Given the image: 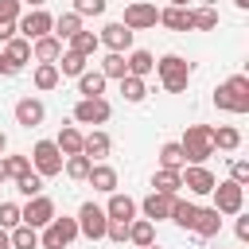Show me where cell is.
I'll return each instance as SVG.
<instances>
[{"label": "cell", "instance_id": "cell-1", "mask_svg": "<svg viewBox=\"0 0 249 249\" xmlns=\"http://www.w3.org/2000/svg\"><path fill=\"white\" fill-rule=\"evenodd\" d=\"M214 109H222V113H237V117H245L249 113V78L245 74H230L218 89H214Z\"/></svg>", "mask_w": 249, "mask_h": 249}, {"label": "cell", "instance_id": "cell-2", "mask_svg": "<svg viewBox=\"0 0 249 249\" xmlns=\"http://www.w3.org/2000/svg\"><path fill=\"white\" fill-rule=\"evenodd\" d=\"M156 74H160V86H163L167 93H187V86H191V62H187L183 54H163V58H156Z\"/></svg>", "mask_w": 249, "mask_h": 249}, {"label": "cell", "instance_id": "cell-3", "mask_svg": "<svg viewBox=\"0 0 249 249\" xmlns=\"http://www.w3.org/2000/svg\"><path fill=\"white\" fill-rule=\"evenodd\" d=\"M210 132H214V124H187V132H183V140H179L187 163H206V160L214 156V140H210Z\"/></svg>", "mask_w": 249, "mask_h": 249}, {"label": "cell", "instance_id": "cell-4", "mask_svg": "<svg viewBox=\"0 0 249 249\" xmlns=\"http://www.w3.org/2000/svg\"><path fill=\"white\" fill-rule=\"evenodd\" d=\"M31 171L39 175V179H54V175H62V163H66V156L58 152V144L54 140H39L35 148H31Z\"/></svg>", "mask_w": 249, "mask_h": 249}, {"label": "cell", "instance_id": "cell-5", "mask_svg": "<svg viewBox=\"0 0 249 249\" xmlns=\"http://www.w3.org/2000/svg\"><path fill=\"white\" fill-rule=\"evenodd\" d=\"M74 222H78V233H82V237H89V241H105L109 218H105V210H101L97 202H82Z\"/></svg>", "mask_w": 249, "mask_h": 249}, {"label": "cell", "instance_id": "cell-6", "mask_svg": "<svg viewBox=\"0 0 249 249\" xmlns=\"http://www.w3.org/2000/svg\"><path fill=\"white\" fill-rule=\"evenodd\" d=\"M74 237H78V222H74V218H66V214H62V218L54 214V218H51V226H43L39 245H43V249H66Z\"/></svg>", "mask_w": 249, "mask_h": 249}, {"label": "cell", "instance_id": "cell-7", "mask_svg": "<svg viewBox=\"0 0 249 249\" xmlns=\"http://www.w3.org/2000/svg\"><path fill=\"white\" fill-rule=\"evenodd\" d=\"M210 198H214V210H218L222 218H226V214H241V206H245V187H237L233 179H222V183H214Z\"/></svg>", "mask_w": 249, "mask_h": 249}, {"label": "cell", "instance_id": "cell-8", "mask_svg": "<svg viewBox=\"0 0 249 249\" xmlns=\"http://www.w3.org/2000/svg\"><path fill=\"white\" fill-rule=\"evenodd\" d=\"M51 27H54V16L43 12V8H31V12H23V16L16 19V31H19V39H27V43L51 35Z\"/></svg>", "mask_w": 249, "mask_h": 249}, {"label": "cell", "instance_id": "cell-9", "mask_svg": "<svg viewBox=\"0 0 249 249\" xmlns=\"http://www.w3.org/2000/svg\"><path fill=\"white\" fill-rule=\"evenodd\" d=\"M132 35L136 31H148V27H156L160 23V8L156 4H148V0H132V4H124V19H121Z\"/></svg>", "mask_w": 249, "mask_h": 249}, {"label": "cell", "instance_id": "cell-10", "mask_svg": "<svg viewBox=\"0 0 249 249\" xmlns=\"http://www.w3.org/2000/svg\"><path fill=\"white\" fill-rule=\"evenodd\" d=\"M113 117V105L105 101V97H78V105H74V121L78 124H105Z\"/></svg>", "mask_w": 249, "mask_h": 249}, {"label": "cell", "instance_id": "cell-11", "mask_svg": "<svg viewBox=\"0 0 249 249\" xmlns=\"http://www.w3.org/2000/svg\"><path fill=\"white\" fill-rule=\"evenodd\" d=\"M54 214H58V210H54V198H47V195H35V198H27V206H19V218H23V226H31V230L51 226Z\"/></svg>", "mask_w": 249, "mask_h": 249}, {"label": "cell", "instance_id": "cell-12", "mask_svg": "<svg viewBox=\"0 0 249 249\" xmlns=\"http://www.w3.org/2000/svg\"><path fill=\"white\" fill-rule=\"evenodd\" d=\"M27 62H31V43H27V39L16 35L12 43H4V51H0V74L12 78V74H19Z\"/></svg>", "mask_w": 249, "mask_h": 249}, {"label": "cell", "instance_id": "cell-13", "mask_svg": "<svg viewBox=\"0 0 249 249\" xmlns=\"http://www.w3.org/2000/svg\"><path fill=\"white\" fill-rule=\"evenodd\" d=\"M97 43H101V47H109L113 54H128V51H132V31H128L121 19H113V23H105V27H101Z\"/></svg>", "mask_w": 249, "mask_h": 249}, {"label": "cell", "instance_id": "cell-14", "mask_svg": "<svg viewBox=\"0 0 249 249\" xmlns=\"http://www.w3.org/2000/svg\"><path fill=\"white\" fill-rule=\"evenodd\" d=\"M179 175H183V187H187L191 195H210V191H214V183H218V179H214V171H210L206 163H187Z\"/></svg>", "mask_w": 249, "mask_h": 249}, {"label": "cell", "instance_id": "cell-15", "mask_svg": "<svg viewBox=\"0 0 249 249\" xmlns=\"http://www.w3.org/2000/svg\"><path fill=\"white\" fill-rule=\"evenodd\" d=\"M171 198L175 195H160V191H148L144 195V202H136V210L156 226V222H167V214H171Z\"/></svg>", "mask_w": 249, "mask_h": 249}, {"label": "cell", "instance_id": "cell-16", "mask_svg": "<svg viewBox=\"0 0 249 249\" xmlns=\"http://www.w3.org/2000/svg\"><path fill=\"white\" fill-rule=\"evenodd\" d=\"M12 113H16V124H23V128H39L43 117H47V105H43L39 97H19Z\"/></svg>", "mask_w": 249, "mask_h": 249}, {"label": "cell", "instance_id": "cell-17", "mask_svg": "<svg viewBox=\"0 0 249 249\" xmlns=\"http://www.w3.org/2000/svg\"><path fill=\"white\" fill-rule=\"evenodd\" d=\"M113 152V140H109V132H101V128H93V132H86L82 136V156L89 160V163H105V156Z\"/></svg>", "mask_w": 249, "mask_h": 249}, {"label": "cell", "instance_id": "cell-18", "mask_svg": "<svg viewBox=\"0 0 249 249\" xmlns=\"http://www.w3.org/2000/svg\"><path fill=\"white\" fill-rule=\"evenodd\" d=\"M101 210H105V218H109V222H132V218H136V198H128V195L113 191V195H109V202H105Z\"/></svg>", "mask_w": 249, "mask_h": 249}, {"label": "cell", "instance_id": "cell-19", "mask_svg": "<svg viewBox=\"0 0 249 249\" xmlns=\"http://www.w3.org/2000/svg\"><path fill=\"white\" fill-rule=\"evenodd\" d=\"M195 218H198V202H191V198L175 195V198H171V214H167V222H175L179 230H191V226H195Z\"/></svg>", "mask_w": 249, "mask_h": 249}, {"label": "cell", "instance_id": "cell-20", "mask_svg": "<svg viewBox=\"0 0 249 249\" xmlns=\"http://www.w3.org/2000/svg\"><path fill=\"white\" fill-rule=\"evenodd\" d=\"M86 183H89L93 191H101V195H113V191H117V167H109V163H93L89 175H86Z\"/></svg>", "mask_w": 249, "mask_h": 249}, {"label": "cell", "instance_id": "cell-21", "mask_svg": "<svg viewBox=\"0 0 249 249\" xmlns=\"http://www.w3.org/2000/svg\"><path fill=\"white\" fill-rule=\"evenodd\" d=\"M195 237H218V230H222V214L214 210V206H198V218H195Z\"/></svg>", "mask_w": 249, "mask_h": 249}, {"label": "cell", "instance_id": "cell-22", "mask_svg": "<svg viewBox=\"0 0 249 249\" xmlns=\"http://www.w3.org/2000/svg\"><path fill=\"white\" fill-rule=\"evenodd\" d=\"M31 58H35V62H58V58H62V39H54V35L35 39V43H31Z\"/></svg>", "mask_w": 249, "mask_h": 249}, {"label": "cell", "instance_id": "cell-23", "mask_svg": "<svg viewBox=\"0 0 249 249\" xmlns=\"http://www.w3.org/2000/svg\"><path fill=\"white\" fill-rule=\"evenodd\" d=\"M82 136H86V132H82L78 124H62L58 136H54V144H58L62 156H82Z\"/></svg>", "mask_w": 249, "mask_h": 249}, {"label": "cell", "instance_id": "cell-24", "mask_svg": "<svg viewBox=\"0 0 249 249\" xmlns=\"http://www.w3.org/2000/svg\"><path fill=\"white\" fill-rule=\"evenodd\" d=\"M152 191H160V195H179V191H183V175H179V171H167V167H156V171H152Z\"/></svg>", "mask_w": 249, "mask_h": 249}, {"label": "cell", "instance_id": "cell-25", "mask_svg": "<svg viewBox=\"0 0 249 249\" xmlns=\"http://www.w3.org/2000/svg\"><path fill=\"white\" fill-rule=\"evenodd\" d=\"M160 23L167 31H191V8H160Z\"/></svg>", "mask_w": 249, "mask_h": 249}, {"label": "cell", "instance_id": "cell-26", "mask_svg": "<svg viewBox=\"0 0 249 249\" xmlns=\"http://www.w3.org/2000/svg\"><path fill=\"white\" fill-rule=\"evenodd\" d=\"M124 66H128L132 78H148L156 70V58H152V51H128L124 54Z\"/></svg>", "mask_w": 249, "mask_h": 249}, {"label": "cell", "instance_id": "cell-27", "mask_svg": "<svg viewBox=\"0 0 249 249\" xmlns=\"http://www.w3.org/2000/svg\"><path fill=\"white\" fill-rule=\"evenodd\" d=\"M210 140H214V152H237V148H241V132H237L233 124H218V128L210 132Z\"/></svg>", "mask_w": 249, "mask_h": 249}, {"label": "cell", "instance_id": "cell-28", "mask_svg": "<svg viewBox=\"0 0 249 249\" xmlns=\"http://www.w3.org/2000/svg\"><path fill=\"white\" fill-rule=\"evenodd\" d=\"M66 43H70L66 51H74V54H82V58H93V54H97V47H101V43H97V35H93V31H86V27H82L78 35H70Z\"/></svg>", "mask_w": 249, "mask_h": 249}, {"label": "cell", "instance_id": "cell-29", "mask_svg": "<svg viewBox=\"0 0 249 249\" xmlns=\"http://www.w3.org/2000/svg\"><path fill=\"white\" fill-rule=\"evenodd\" d=\"M31 82H35V89H39V93H47V89H54L62 78H58V66H54V62H35Z\"/></svg>", "mask_w": 249, "mask_h": 249}, {"label": "cell", "instance_id": "cell-30", "mask_svg": "<svg viewBox=\"0 0 249 249\" xmlns=\"http://www.w3.org/2000/svg\"><path fill=\"white\" fill-rule=\"evenodd\" d=\"M160 167H167V171H183V167H187V156H183L179 140L160 144Z\"/></svg>", "mask_w": 249, "mask_h": 249}, {"label": "cell", "instance_id": "cell-31", "mask_svg": "<svg viewBox=\"0 0 249 249\" xmlns=\"http://www.w3.org/2000/svg\"><path fill=\"white\" fill-rule=\"evenodd\" d=\"M128 241H132L136 249L152 245V241H156V226H152L148 218H132V222H128Z\"/></svg>", "mask_w": 249, "mask_h": 249}, {"label": "cell", "instance_id": "cell-32", "mask_svg": "<svg viewBox=\"0 0 249 249\" xmlns=\"http://www.w3.org/2000/svg\"><path fill=\"white\" fill-rule=\"evenodd\" d=\"M78 31H82V16H78V12H62V16H54V27H51L54 39H70V35H78Z\"/></svg>", "mask_w": 249, "mask_h": 249}, {"label": "cell", "instance_id": "cell-33", "mask_svg": "<svg viewBox=\"0 0 249 249\" xmlns=\"http://www.w3.org/2000/svg\"><path fill=\"white\" fill-rule=\"evenodd\" d=\"M78 93H82V97H105V78H101V70L78 74Z\"/></svg>", "mask_w": 249, "mask_h": 249}, {"label": "cell", "instance_id": "cell-34", "mask_svg": "<svg viewBox=\"0 0 249 249\" xmlns=\"http://www.w3.org/2000/svg\"><path fill=\"white\" fill-rule=\"evenodd\" d=\"M121 97H124L128 105H140V101L148 97V82H144V78H132V74H124V78H121Z\"/></svg>", "mask_w": 249, "mask_h": 249}, {"label": "cell", "instance_id": "cell-35", "mask_svg": "<svg viewBox=\"0 0 249 249\" xmlns=\"http://www.w3.org/2000/svg\"><path fill=\"white\" fill-rule=\"evenodd\" d=\"M214 27H218V8H206V4L191 8V31H214Z\"/></svg>", "mask_w": 249, "mask_h": 249}, {"label": "cell", "instance_id": "cell-36", "mask_svg": "<svg viewBox=\"0 0 249 249\" xmlns=\"http://www.w3.org/2000/svg\"><path fill=\"white\" fill-rule=\"evenodd\" d=\"M86 62H89V58H82V54H74V51H62V58H58L54 66H58V78H78V74H86Z\"/></svg>", "mask_w": 249, "mask_h": 249}, {"label": "cell", "instance_id": "cell-37", "mask_svg": "<svg viewBox=\"0 0 249 249\" xmlns=\"http://www.w3.org/2000/svg\"><path fill=\"white\" fill-rule=\"evenodd\" d=\"M8 237H12V249H39V230H31V226H16V230H8Z\"/></svg>", "mask_w": 249, "mask_h": 249}, {"label": "cell", "instance_id": "cell-38", "mask_svg": "<svg viewBox=\"0 0 249 249\" xmlns=\"http://www.w3.org/2000/svg\"><path fill=\"white\" fill-rule=\"evenodd\" d=\"M97 70H101V78H105V82H109V78H117V82H121V78L128 74V66H124V54H113V51L101 58V66H97Z\"/></svg>", "mask_w": 249, "mask_h": 249}, {"label": "cell", "instance_id": "cell-39", "mask_svg": "<svg viewBox=\"0 0 249 249\" xmlns=\"http://www.w3.org/2000/svg\"><path fill=\"white\" fill-rule=\"evenodd\" d=\"M89 167H93V163H89L86 156H66V163H62V171H66V175H70L74 183H86Z\"/></svg>", "mask_w": 249, "mask_h": 249}, {"label": "cell", "instance_id": "cell-40", "mask_svg": "<svg viewBox=\"0 0 249 249\" xmlns=\"http://www.w3.org/2000/svg\"><path fill=\"white\" fill-rule=\"evenodd\" d=\"M16 191H19L23 198H35V195H43V179H39L35 171H27V175L16 179Z\"/></svg>", "mask_w": 249, "mask_h": 249}, {"label": "cell", "instance_id": "cell-41", "mask_svg": "<svg viewBox=\"0 0 249 249\" xmlns=\"http://www.w3.org/2000/svg\"><path fill=\"white\" fill-rule=\"evenodd\" d=\"M4 167H8V179L16 183L19 175H27V171H31V160H27V156H4Z\"/></svg>", "mask_w": 249, "mask_h": 249}, {"label": "cell", "instance_id": "cell-42", "mask_svg": "<svg viewBox=\"0 0 249 249\" xmlns=\"http://www.w3.org/2000/svg\"><path fill=\"white\" fill-rule=\"evenodd\" d=\"M23 218H19V206L16 202H0V230H16Z\"/></svg>", "mask_w": 249, "mask_h": 249}, {"label": "cell", "instance_id": "cell-43", "mask_svg": "<svg viewBox=\"0 0 249 249\" xmlns=\"http://www.w3.org/2000/svg\"><path fill=\"white\" fill-rule=\"evenodd\" d=\"M105 4L109 0H74V12L86 19V16H105Z\"/></svg>", "mask_w": 249, "mask_h": 249}, {"label": "cell", "instance_id": "cell-44", "mask_svg": "<svg viewBox=\"0 0 249 249\" xmlns=\"http://www.w3.org/2000/svg\"><path fill=\"white\" fill-rule=\"evenodd\" d=\"M230 179L237 187H245L249 183V160H230Z\"/></svg>", "mask_w": 249, "mask_h": 249}, {"label": "cell", "instance_id": "cell-45", "mask_svg": "<svg viewBox=\"0 0 249 249\" xmlns=\"http://www.w3.org/2000/svg\"><path fill=\"white\" fill-rule=\"evenodd\" d=\"M19 16H23L19 0H0V19H19Z\"/></svg>", "mask_w": 249, "mask_h": 249}, {"label": "cell", "instance_id": "cell-46", "mask_svg": "<svg viewBox=\"0 0 249 249\" xmlns=\"http://www.w3.org/2000/svg\"><path fill=\"white\" fill-rule=\"evenodd\" d=\"M105 237H109V241H128V222H109Z\"/></svg>", "mask_w": 249, "mask_h": 249}, {"label": "cell", "instance_id": "cell-47", "mask_svg": "<svg viewBox=\"0 0 249 249\" xmlns=\"http://www.w3.org/2000/svg\"><path fill=\"white\" fill-rule=\"evenodd\" d=\"M237 241H249V214H237V226H233Z\"/></svg>", "mask_w": 249, "mask_h": 249}, {"label": "cell", "instance_id": "cell-48", "mask_svg": "<svg viewBox=\"0 0 249 249\" xmlns=\"http://www.w3.org/2000/svg\"><path fill=\"white\" fill-rule=\"evenodd\" d=\"M16 39V19H0V43H12Z\"/></svg>", "mask_w": 249, "mask_h": 249}, {"label": "cell", "instance_id": "cell-49", "mask_svg": "<svg viewBox=\"0 0 249 249\" xmlns=\"http://www.w3.org/2000/svg\"><path fill=\"white\" fill-rule=\"evenodd\" d=\"M0 249H12V237H8V230H0Z\"/></svg>", "mask_w": 249, "mask_h": 249}, {"label": "cell", "instance_id": "cell-50", "mask_svg": "<svg viewBox=\"0 0 249 249\" xmlns=\"http://www.w3.org/2000/svg\"><path fill=\"white\" fill-rule=\"evenodd\" d=\"M19 4H27V8H43L47 0H19Z\"/></svg>", "mask_w": 249, "mask_h": 249}, {"label": "cell", "instance_id": "cell-51", "mask_svg": "<svg viewBox=\"0 0 249 249\" xmlns=\"http://www.w3.org/2000/svg\"><path fill=\"white\" fill-rule=\"evenodd\" d=\"M233 8H241V12H249V0H233Z\"/></svg>", "mask_w": 249, "mask_h": 249}, {"label": "cell", "instance_id": "cell-52", "mask_svg": "<svg viewBox=\"0 0 249 249\" xmlns=\"http://www.w3.org/2000/svg\"><path fill=\"white\" fill-rule=\"evenodd\" d=\"M8 179V167H4V156H0V183Z\"/></svg>", "mask_w": 249, "mask_h": 249}, {"label": "cell", "instance_id": "cell-53", "mask_svg": "<svg viewBox=\"0 0 249 249\" xmlns=\"http://www.w3.org/2000/svg\"><path fill=\"white\" fill-rule=\"evenodd\" d=\"M4 152H8V136L0 132V156H4Z\"/></svg>", "mask_w": 249, "mask_h": 249}, {"label": "cell", "instance_id": "cell-54", "mask_svg": "<svg viewBox=\"0 0 249 249\" xmlns=\"http://www.w3.org/2000/svg\"><path fill=\"white\" fill-rule=\"evenodd\" d=\"M167 4H171V8H187V0H167Z\"/></svg>", "mask_w": 249, "mask_h": 249}, {"label": "cell", "instance_id": "cell-55", "mask_svg": "<svg viewBox=\"0 0 249 249\" xmlns=\"http://www.w3.org/2000/svg\"><path fill=\"white\" fill-rule=\"evenodd\" d=\"M202 4H206V8H214V4H218V0H202Z\"/></svg>", "mask_w": 249, "mask_h": 249}, {"label": "cell", "instance_id": "cell-56", "mask_svg": "<svg viewBox=\"0 0 249 249\" xmlns=\"http://www.w3.org/2000/svg\"><path fill=\"white\" fill-rule=\"evenodd\" d=\"M144 249H160V245H156V241H152V245H144Z\"/></svg>", "mask_w": 249, "mask_h": 249}]
</instances>
